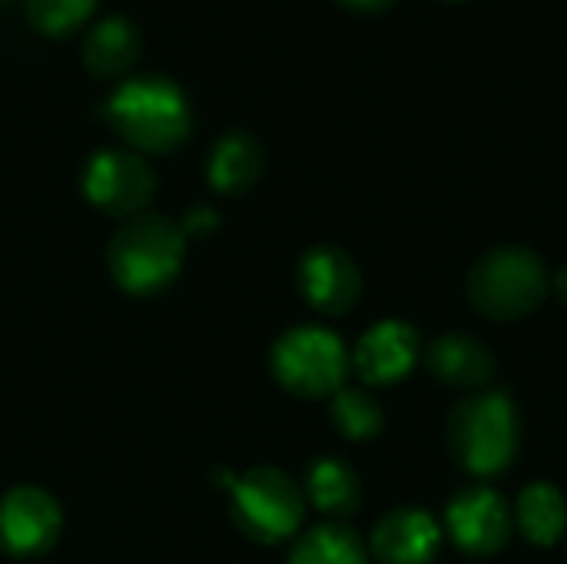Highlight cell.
<instances>
[{"mask_svg":"<svg viewBox=\"0 0 567 564\" xmlns=\"http://www.w3.org/2000/svg\"><path fill=\"white\" fill-rule=\"evenodd\" d=\"M103 113L126 150L140 156H166L179 150L193 130V106L186 90L163 73H133L120 80Z\"/></svg>","mask_w":567,"mask_h":564,"instance_id":"cell-1","label":"cell"},{"mask_svg":"<svg viewBox=\"0 0 567 564\" xmlns=\"http://www.w3.org/2000/svg\"><path fill=\"white\" fill-rule=\"evenodd\" d=\"M452 462L472 479L502 475L518 452V412L498 389H482L458 402L449 416Z\"/></svg>","mask_w":567,"mask_h":564,"instance_id":"cell-2","label":"cell"},{"mask_svg":"<svg viewBox=\"0 0 567 564\" xmlns=\"http://www.w3.org/2000/svg\"><path fill=\"white\" fill-rule=\"evenodd\" d=\"M186 256V236L179 223L163 213H136L113 233L106 263L120 289L133 296H153L166 289Z\"/></svg>","mask_w":567,"mask_h":564,"instance_id":"cell-3","label":"cell"},{"mask_svg":"<svg viewBox=\"0 0 567 564\" xmlns=\"http://www.w3.org/2000/svg\"><path fill=\"white\" fill-rule=\"evenodd\" d=\"M465 286L472 306L482 316L512 322L545 302L551 279L542 256L528 246H495L475 259Z\"/></svg>","mask_w":567,"mask_h":564,"instance_id":"cell-4","label":"cell"},{"mask_svg":"<svg viewBox=\"0 0 567 564\" xmlns=\"http://www.w3.org/2000/svg\"><path fill=\"white\" fill-rule=\"evenodd\" d=\"M229 492L233 522L246 539L259 545H279L299 532L306 515V492L282 469H249L233 479Z\"/></svg>","mask_w":567,"mask_h":564,"instance_id":"cell-5","label":"cell"},{"mask_svg":"<svg viewBox=\"0 0 567 564\" xmlns=\"http://www.w3.org/2000/svg\"><path fill=\"white\" fill-rule=\"evenodd\" d=\"M272 376L282 389L302 399H332L349 376V352L342 339L322 326H296L272 346Z\"/></svg>","mask_w":567,"mask_h":564,"instance_id":"cell-6","label":"cell"},{"mask_svg":"<svg viewBox=\"0 0 567 564\" xmlns=\"http://www.w3.org/2000/svg\"><path fill=\"white\" fill-rule=\"evenodd\" d=\"M80 189L96 209L130 219L136 213H146L156 193V173L140 153L110 146V150H96L86 160L80 173Z\"/></svg>","mask_w":567,"mask_h":564,"instance_id":"cell-7","label":"cell"},{"mask_svg":"<svg viewBox=\"0 0 567 564\" xmlns=\"http://www.w3.org/2000/svg\"><path fill=\"white\" fill-rule=\"evenodd\" d=\"M445 532L465 555L488 558L508 545L515 512L492 485H465L445 509Z\"/></svg>","mask_w":567,"mask_h":564,"instance_id":"cell-8","label":"cell"},{"mask_svg":"<svg viewBox=\"0 0 567 564\" xmlns=\"http://www.w3.org/2000/svg\"><path fill=\"white\" fill-rule=\"evenodd\" d=\"M63 515L53 495L37 485H17L0 499V548L13 558H33L53 548Z\"/></svg>","mask_w":567,"mask_h":564,"instance_id":"cell-9","label":"cell"},{"mask_svg":"<svg viewBox=\"0 0 567 564\" xmlns=\"http://www.w3.org/2000/svg\"><path fill=\"white\" fill-rule=\"evenodd\" d=\"M299 289L306 302L322 316L349 312L362 296V276L355 259L339 246H312L299 263Z\"/></svg>","mask_w":567,"mask_h":564,"instance_id":"cell-10","label":"cell"},{"mask_svg":"<svg viewBox=\"0 0 567 564\" xmlns=\"http://www.w3.org/2000/svg\"><path fill=\"white\" fill-rule=\"evenodd\" d=\"M419 352H422V342L409 322L382 319L362 332L352 352V366L369 386H395L412 372V366L419 362Z\"/></svg>","mask_w":567,"mask_h":564,"instance_id":"cell-11","label":"cell"},{"mask_svg":"<svg viewBox=\"0 0 567 564\" xmlns=\"http://www.w3.org/2000/svg\"><path fill=\"white\" fill-rule=\"evenodd\" d=\"M442 545V529L425 509H392L372 529V555L382 564H429Z\"/></svg>","mask_w":567,"mask_h":564,"instance_id":"cell-12","label":"cell"},{"mask_svg":"<svg viewBox=\"0 0 567 564\" xmlns=\"http://www.w3.org/2000/svg\"><path fill=\"white\" fill-rule=\"evenodd\" d=\"M80 57L93 80H126L143 57V33L126 13H106L86 30Z\"/></svg>","mask_w":567,"mask_h":564,"instance_id":"cell-13","label":"cell"},{"mask_svg":"<svg viewBox=\"0 0 567 564\" xmlns=\"http://www.w3.org/2000/svg\"><path fill=\"white\" fill-rule=\"evenodd\" d=\"M425 366L429 372L452 389H488L492 376H495V359L492 352L465 332H445L439 339L429 342L425 349Z\"/></svg>","mask_w":567,"mask_h":564,"instance_id":"cell-14","label":"cell"},{"mask_svg":"<svg viewBox=\"0 0 567 564\" xmlns=\"http://www.w3.org/2000/svg\"><path fill=\"white\" fill-rule=\"evenodd\" d=\"M262 170L266 150L249 130H226L206 153V183L223 196L252 189Z\"/></svg>","mask_w":567,"mask_h":564,"instance_id":"cell-15","label":"cell"},{"mask_svg":"<svg viewBox=\"0 0 567 564\" xmlns=\"http://www.w3.org/2000/svg\"><path fill=\"white\" fill-rule=\"evenodd\" d=\"M306 502L332 522L349 519L362 505V482L349 462L322 455L306 472Z\"/></svg>","mask_w":567,"mask_h":564,"instance_id":"cell-16","label":"cell"},{"mask_svg":"<svg viewBox=\"0 0 567 564\" xmlns=\"http://www.w3.org/2000/svg\"><path fill=\"white\" fill-rule=\"evenodd\" d=\"M515 525L532 545H555L567 532V502L551 482H532L515 505Z\"/></svg>","mask_w":567,"mask_h":564,"instance_id":"cell-17","label":"cell"},{"mask_svg":"<svg viewBox=\"0 0 567 564\" xmlns=\"http://www.w3.org/2000/svg\"><path fill=\"white\" fill-rule=\"evenodd\" d=\"M289 564H369V552L352 529L326 522L292 545Z\"/></svg>","mask_w":567,"mask_h":564,"instance_id":"cell-18","label":"cell"},{"mask_svg":"<svg viewBox=\"0 0 567 564\" xmlns=\"http://www.w3.org/2000/svg\"><path fill=\"white\" fill-rule=\"evenodd\" d=\"M329 416L332 425L339 429V435H346L349 442H369L382 432L385 412L379 406V399L365 389H339L329 402Z\"/></svg>","mask_w":567,"mask_h":564,"instance_id":"cell-19","label":"cell"},{"mask_svg":"<svg viewBox=\"0 0 567 564\" xmlns=\"http://www.w3.org/2000/svg\"><path fill=\"white\" fill-rule=\"evenodd\" d=\"M96 7L100 0H23L27 23L47 40H66L80 33L93 20Z\"/></svg>","mask_w":567,"mask_h":564,"instance_id":"cell-20","label":"cell"},{"mask_svg":"<svg viewBox=\"0 0 567 564\" xmlns=\"http://www.w3.org/2000/svg\"><path fill=\"white\" fill-rule=\"evenodd\" d=\"M179 229L186 239H206L219 229V213L213 206H193L183 219H179Z\"/></svg>","mask_w":567,"mask_h":564,"instance_id":"cell-21","label":"cell"},{"mask_svg":"<svg viewBox=\"0 0 567 564\" xmlns=\"http://www.w3.org/2000/svg\"><path fill=\"white\" fill-rule=\"evenodd\" d=\"M336 3H342L346 10H355V13H382V10H389L395 0H336Z\"/></svg>","mask_w":567,"mask_h":564,"instance_id":"cell-22","label":"cell"},{"mask_svg":"<svg viewBox=\"0 0 567 564\" xmlns=\"http://www.w3.org/2000/svg\"><path fill=\"white\" fill-rule=\"evenodd\" d=\"M555 293H558V299L567 306V266L558 269V276H555Z\"/></svg>","mask_w":567,"mask_h":564,"instance_id":"cell-23","label":"cell"},{"mask_svg":"<svg viewBox=\"0 0 567 564\" xmlns=\"http://www.w3.org/2000/svg\"><path fill=\"white\" fill-rule=\"evenodd\" d=\"M7 3H13V0H0V7H7Z\"/></svg>","mask_w":567,"mask_h":564,"instance_id":"cell-24","label":"cell"}]
</instances>
